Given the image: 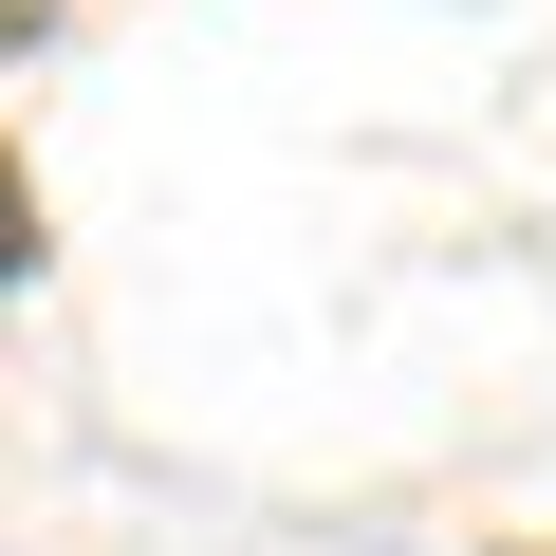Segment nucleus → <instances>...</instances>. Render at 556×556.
Here are the masks:
<instances>
[{
  "instance_id": "obj_1",
  "label": "nucleus",
  "mask_w": 556,
  "mask_h": 556,
  "mask_svg": "<svg viewBox=\"0 0 556 556\" xmlns=\"http://www.w3.org/2000/svg\"><path fill=\"white\" fill-rule=\"evenodd\" d=\"M20 260H38V186L0 167V278H20Z\"/></svg>"
}]
</instances>
